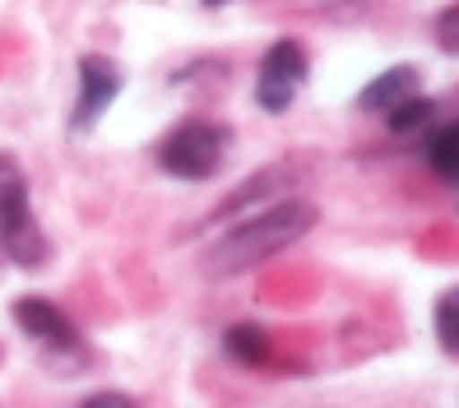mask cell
<instances>
[{
	"instance_id": "1",
	"label": "cell",
	"mask_w": 459,
	"mask_h": 408,
	"mask_svg": "<svg viewBox=\"0 0 459 408\" xmlns=\"http://www.w3.org/2000/svg\"><path fill=\"white\" fill-rule=\"evenodd\" d=\"M320 219V209L311 200H279L260 209L255 219H241L228 237H219L204 256V274L209 279H232V274H247V269H255L260 260L288 251L292 241H302Z\"/></svg>"
},
{
	"instance_id": "2",
	"label": "cell",
	"mask_w": 459,
	"mask_h": 408,
	"mask_svg": "<svg viewBox=\"0 0 459 408\" xmlns=\"http://www.w3.org/2000/svg\"><path fill=\"white\" fill-rule=\"evenodd\" d=\"M232 149V130L219 121H186L158 144V168L177 181H209Z\"/></svg>"
},
{
	"instance_id": "3",
	"label": "cell",
	"mask_w": 459,
	"mask_h": 408,
	"mask_svg": "<svg viewBox=\"0 0 459 408\" xmlns=\"http://www.w3.org/2000/svg\"><path fill=\"white\" fill-rule=\"evenodd\" d=\"M307 84V51H302V42H292V38H283V42H274L264 51V61H260V79H255V102L264 107V112H288L292 107V98H297V89Z\"/></svg>"
},
{
	"instance_id": "4",
	"label": "cell",
	"mask_w": 459,
	"mask_h": 408,
	"mask_svg": "<svg viewBox=\"0 0 459 408\" xmlns=\"http://www.w3.org/2000/svg\"><path fill=\"white\" fill-rule=\"evenodd\" d=\"M126 84V74L112 56H102V51H89V56H79V98H74V117L70 126L74 130H93L102 121V112L117 102Z\"/></svg>"
},
{
	"instance_id": "5",
	"label": "cell",
	"mask_w": 459,
	"mask_h": 408,
	"mask_svg": "<svg viewBox=\"0 0 459 408\" xmlns=\"http://www.w3.org/2000/svg\"><path fill=\"white\" fill-rule=\"evenodd\" d=\"M14 320H19L23 334L47 343V348H74L79 343L74 320L56 302H47V297H19V302H14Z\"/></svg>"
},
{
	"instance_id": "6",
	"label": "cell",
	"mask_w": 459,
	"mask_h": 408,
	"mask_svg": "<svg viewBox=\"0 0 459 408\" xmlns=\"http://www.w3.org/2000/svg\"><path fill=\"white\" fill-rule=\"evenodd\" d=\"M0 247L19 269H42L47 265V232L33 219V204L29 209H14V213H0Z\"/></svg>"
},
{
	"instance_id": "7",
	"label": "cell",
	"mask_w": 459,
	"mask_h": 408,
	"mask_svg": "<svg viewBox=\"0 0 459 408\" xmlns=\"http://www.w3.org/2000/svg\"><path fill=\"white\" fill-rule=\"evenodd\" d=\"M422 98V70L418 65H390L385 74H376L371 84L358 93V107L362 112H394V107Z\"/></svg>"
},
{
	"instance_id": "8",
	"label": "cell",
	"mask_w": 459,
	"mask_h": 408,
	"mask_svg": "<svg viewBox=\"0 0 459 408\" xmlns=\"http://www.w3.org/2000/svg\"><path fill=\"white\" fill-rule=\"evenodd\" d=\"M223 348H228V358H237V362L264 367L269 352H274V339H269V330H260V325H232V330L223 334Z\"/></svg>"
},
{
	"instance_id": "9",
	"label": "cell",
	"mask_w": 459,
	"mask_h": 408,
	"mask_svg": "<svg viewBox=\"0 0 459 408\" xmlns=\"http://www.w3.org/2000/svg\"><path fill=\"white\" fill-rule=\"evenodd\" d=\"M427 158H431V168H437L441 181L459 186V121L446 126V130H437V140L427 144Z\"/></svg>"
},
{
	"instance_id": "10",
	"label": "cell",
	"mask_w": 459,
	"mask_h": 408,
	"mask_svg": "<svg viewBox=\"0 0 459 408\" xmlns=\"http://www.w3.org/2000/svg\"><path fill=\"white\" fill-rule=\"evenodd\" d=\"M14 209H29V177L10 153H0V213H14Z\"/></svg>"
},
{
	"instance_id": "11",
	"label": "cell",
	"mask_w": 459,
	"mask_h": 408,
	"mask_svg": "<svg viewBox=\"0 0 459 408\" xmlns=\"http://www.w3.org/2000/svg\"><path fill=\"white\" fill-rule=\"evenodd\" d=\"M437 339L446 352H459V288L441 292L437 302Z\"/></svg>"
},
{
	"instance_id": "12",
	"label": "cell",
	"mask_w": 459,
	"mask_h": 408,
	"mask_svg": "<svg viewBox=\"0 0 459 408\" xmlns=\"http://www.w3.org/2000/svg\"><path fill=\"white\" fill-rule=\"evenodd\" d=\"M431 112H437V102H431V98H413V102L394 107V112L385 117V126H390L394 135H409V130L427 126V121H431Z\"/></svg>"
},
{
	"instance_id": "13",
	"label": "cell",
	"mask_w": 459,
	"mask_h": 408,
	"mask_svg": "<svg viewBox=\"0 0 459 408\" xmlns=\"http://www.w3.org/2000/svg\"><path fill=\"white\" fill-rule=\"evenodd\" d=\"M437 42L459 56V5H450V10L437 14Z\"/></svg>"
},
{
	"instance_id": "14",
	"label": "cell",
	"mask_w": 459,
	"mask_h": 408,
	"mask_svg": "<svg viewBox=\"0 0 459 408\" xmlns=\"http://www.w3.org/2000/svg\"><path fill=\"white\" fill-rule=\"evenodd\" d=\"M79 408H140L130 395H121V390H98V395H89Z\"/></svg>"
}]
</instances>
